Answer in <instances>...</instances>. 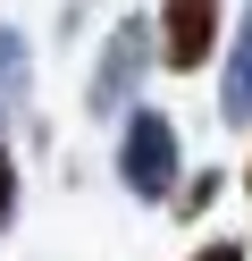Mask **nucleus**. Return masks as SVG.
I'll list each match as a JSON object with an SVG mask.
<instances>
[{"mask_svg":"<svg viewBox=\"0 0 252 261\" xmlns=\"http://www.w3.org/2000/svg\"><path fill=\"white\" fill-rule=\"evenodd\" d=\"M151 59H160V42H151V17H118V25H109V42H101V59H93L84 110H93V118H126V110L143 101Z\"/></svg>","mask_w":252,"mask_h":261,"instance_id":"2","label":"nucleus"},{"mask_svg":"<svg viewBox=\"0 0 252 261\" xmlns=\"http://www.w3.org/2000/svg\"><path fill=\"white\" fill-rule=\"evenodd\" d=\"M244 202H252V169H244Z\"/></svg>","mask_w":252,"mask_h":261,"instance_id":"9","label":"nucleus"},{"mask_svg":"<svg viewBox=\"0 0 252 261\" xmlns=\"http://www.w3.org/2000/svg\"><path fill=\"white\" fill-rule=\"evenodd\" d=\"M185 261H244V236H210L202 253H185Z\"/></svg>","mask_w":252,"mask_h":261,"instance_id":"8","label":"nucleus"},{"mask_svg":"<svg viewBox=\"0 0 252 261\" xmlns=\"http://www.w3.org/2000/svg\"><path fill=\"white\" fill-rule=\"evenodd\" d=\"M210 202H218V169H193V177L177 186V219H202Z\"/></svg>","mask_w":252,"mask_h":261,"instance_id":"6","label":"nucleus"},{"mask_svg":"<svg viewBox=\"0 0 252 261\" xmlns=\"http://www.w3.org/2000/svg\"><path fill=\"white\" fill-rule=\"evenodd\" d=\"M218 34H227V0H160V9H151V42H160V68H177V76L210 68Z\"/></svg>","mask_w":252,"mask_h":261,"instance_id":"3","label":"nucleus"},{"mask_svg":"<svg viewBox=\"0 0 252 261\" xmlns=\"http://www.w3.org/2000/svg\"><path fill=\"white\" fill-rule=\"evenodd\" d=\"M25 101H34V42L17 25H0V118L25 110Z\"/></svg>","mask_w":252,"mask_h":261,"instance_id":"5","label":"nucleus"},{"mask_svg":"<svg viewBox=\"0 0 252 261\" xmlns=\"http://www.w3.org/2000/svg\"><path fill=\"white\" fill-rule=\"evenodd\" d=\"M118 186H126L134 202H177L185 143H177V118H168V110L134 101L126 118H118Z\"/></svg>","mask_w":252,"mask_h":261,"instance_id":"1","label":"nucleus"},{"mask_svg":"<svg viewBox=\"0 0 252 261\" xmlns=\"http://www.w3.org/2000/svg\"><path fill=\"white\" fill-rule=\"evenodd\" d=\"M218 118L227 126H252V0L227 34V59H218Z\"/></svg>","mask_w":252,"mask_h":261,"instance_id":"4","label":"nucleus"},{"mask_svg":"<svg viewBox=\"0 0 252 261\" xmlns=\"http://www.w3.org/2000/svg\"><path fill=\"white\" fill-rule=\"evenodd\" d=\"M17 202H25V177H17V152L0 143V236L17 227Z\"/></svg>","mask_w":252,"mask_h":261,"instance_id":"7","label":"nucleus"}]
</instances>
